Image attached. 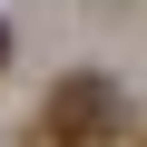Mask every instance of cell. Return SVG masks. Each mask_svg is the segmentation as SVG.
I'll list each match as a JSON object with an SVG mask.
<instances>
[{
	"label": "cell",
	"mask_w": 147,
	"mask_h": 147,
	"mask_svg": "<svg viewBox=\"0 0 147 147\" xmlns=\"http://www.w3.org/2000/svg\"><path fill=\"white\" fill-rule=\"evenodd\" d=\"M39 137H49V147H118V137H127V98H118V79L69 69V79L49 88V108H39Z\"/></svg>",
	"instance_id": "1"
},
{
	"label": "cell",
	"mask_w": 147,
	"mask_h": 147,
	"mask_svg": "<svg viewBox=\"0 0 147 147\" xmlns=\"http://www.w3.org/2000/svg\"><path fill=\"white\" fill-rule=\"evenodd\" d=\"M0 69H10V20H0Z\"/></svg>",
	"instance_id": "2"
}]
</instances>
